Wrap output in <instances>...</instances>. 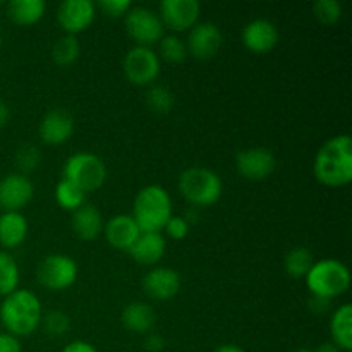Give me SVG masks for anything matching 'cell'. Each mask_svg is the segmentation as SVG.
I'll use <instances>...</instances> for the list:
<instances>
[{"label": "cell", "instance_id": "cell-22", "mask_svg": "<svg viewBox=\"0 0 352 352\" xmlns=\"http://www.w3.org/2000/svg\"><path fill=\"white\" fill-rule=\"evenodd\" d=\"M120 320H122V325L126 327L129 332L146 336V333H150L151 329L155 327L157 316H155L153 308H151L150 305L141 301H134L129 302V305L122 309Z\"/></svg>", "mask_w": 352, "mask_h": 352}, {"label": "cell", "instance_id": "cell-31", "mask_svg": "<svg viewBox=\"0 0 352 352\" xmlns=\"http://www.w3.org/2000/svg\"><path fill=\"white\" fill-rule=\"evenodd\" d=\"M313 12L320 23L325 26H332V24L339 23L342 17V6L337 0H318L313 6Z\"/></svg>", "mask_w": 352, "mask_h": 352}, {"label": "cell", "instance_id": "cell-26", "mask_svg": "<svg viewBox=\"0 0 352 352\" xmlns=\"http://www.w3.org/2000/svg\"><path fill=\"white\" fill-rule=\"evenodd\" d=\"M81 55V45H79L78 38L71 36V34H64V36L57 38L52 47V58L60 67H67L72 65Z\"/></svg>", "mask_w": 352, "mask_h": 352}, {"label": "cell", "instance_id": "cell-44", "mask_svg": "<svg viewBox=\"0 0 352 352\" xmlns=\"http://www.w3.org/2000/svg\"><path fill=\"white\" fill-rule=\"evenodd\" d=\"M0 45H2V33H0Z\"/></svg>", "mask_w": 352, "mask_h": 352}, {"label": "cell", "instance_id": "cell-5", "mask_svg": "<svg viewBox=\"0 0 352 352\" xmlns=\"http://www.w3.org/2000/svg\"><path fill=\"white\" fill-rule=\"evenodd\" d=\"M179 191L189 205L208 208L222 198L223 182L212 168L189 167L179 177Z\"/></svg>", "mask_w": 352, "mask_h": 352}, {"label": "cell", "instance_id": "cell-36", "mask_svg": "<svg viewBox=\"0 0 352 352\" xmlns=\"http://www.w3.org/2000/svg\"><path fill=\"white\" fill-rule=\"evenodd\" d=\"M0 352H23L19 339L9 336L7 332L0 333Z\"/></svg>", "mask_w": 352, "mask_h": 352}, {"label": "cell", "instance_id": "cell-2", "mask_svg": "<svg viewBox=\"0 0 352 352\" xmlns=\"http://www.w3.org/2000/svg\"><path fill=\"white\" fill-rule=\"evenodd\" d=\"M43 308L34 292L17 289L6 296L0 305V322L7 333L16 339L28 337L40 327Z\"/></svg>", "mask_w": 352, "mask_h": 352}, {"label": "cell", "instance_id": "cell-27", "mask_svg": "<svg viewBox=\"0 0 352 352\" xmlns=\"http://www.w3.org/2000/svg\"><path fill=\"white\" fill-rule=\"evenodd\" d=\"M19 280L21 274L16 260L7 251H0V296L6 298V296L17 291Z\"/></svg>", "mask_w": 352, "mask_h": 352}, {"label": "cell", "instance_id": "cell-20", "mask_svg": "<svg viewBox=\"0 0 352 352\" xmlns=\"http://www.w3.org/2000/svg\"><path fill=\"white\" fill-rule=\"evenodd\" d=\"M165 250H167V241L162 232H141L127 253L136 263L153 267L164 258Z\"/></svg>", "mask_w": 352, "mask_h": 352}, {"label": "cell", "instance_id": "cell-19", "mask_svg": "<svg viewBox=\"0 0 352 352\" xmlns=\"http://www.w3.org/2000/svg\"><path fill=\"white\" fill-rule=\"evenodd\" d=\"M72 232L82 241H95L103 234L105 220H103L102 212L95 205L85 203L79 206L71 217Z\"/></svg>", "mask_w": 352, "mask_h": 352}, {"label": "cell", "instance_id": "cell-21", "mask_svg": "<svg viewBox=\"0 0 352 352\" xmlns=\"http://www.w3.org/2000/svg\"><path fill=\"white\" fill-rule=\"evenodd\" d=\"M30 226L21 212H3L0 215V246L6 250L19 248L26 241Z\"/></svg>", "mask_w": 352, "mask_h": 352}, {"label": "cell", "instance_id": "cell-41", "mask_svg": "<svg viewBox=\"0 0 352 352\" xmlns=\"http://www.w3.org/2000/svg\"><path fill=\"white\" fill-rule=\"evenodd\" d=\"M213 352H246L243 349V347L236 346V344H223V346L217 347Z\"/></svg>", "mask_w": 352, "mask_h": 352}, {"label": "cell", "instance_id": "cell-29", "mask_svg": "<svg viewBox=\"0 0 352 352\" xmlns=\"http://www.w3.org/2000/svg\"><path fill=\"white\" fill-rule=\"evenodd\" d=\"M175 98H174V93L170 91L168 88L165 86H151L146 93V105L148 109L151 110L153 113L157 116H165L172 110L174 107Z\"/></svg>", "mask_w": 352, "mask_h": 352}, {"label": "cell", "instance_id": "cell-24", "mask_svg": "<svg viewBox=\"0 0 352 352\" xmlns=\"http://www.w3.org/2000/svg\"><path fill=\"white\" fill-rule=\"evenodd\" d=\"M47 3L43 0H12L7 6V17L17 26H33L45 16Z\"/></svg>", "mask_w": 352, "mask_h": 352}, {"label": "cell", "instance_id": "cell-34", "mask_svg": "<svg viewBox=\"0 0 352 352\" xmlns=\"http://www.w3.org/2000/svg\"><path fill=\"white\" fill-rule=\"evenodd\" d=\"M98 7L110 19H120V17H124L129 12L133 3L129 0H100Z\"/></svg>", "mask_w": 352, "mask_h": 352}, {"label": "cell", "instance_id": "cell-9", "mask_svg": "<svg viewBox=\"0 0 352 352\" xmlns=\"http://www.w3.org/2000/svg\"><path fill=\"white\" fill-rule=\"evenodd\" d=\"M124 76L134 86H148L160 76V57L150 47H133L122 62Z\"/></svg>", "mask_w": 352, "mask_h": 352}, {"label": "cell", "instance_id": "cell-10", "mask_svg": "<svg viewBox=\"0 0 352 352\" xmlns=\"http://www.w3.org/2000/svg\"><path fill=\"white\" fill-rule=\"evenodd\" d=\"M277 167L274 151L265 146H253L241 150L236 157L237 174L248 181L260 182L270 177Z\"/></svg>", "mask_w": 352, "mask_h": 352}, {"label": "cell", "instance_id": "cell-28", "mask_svg": "<svg viewBox=\"0 0 352 352\" xmlns=\"http://www.w3.org/2000/svg\"><path fill=\"white\" fill-rule=\"evenodd\" d=\"M55 201L65 212H76L79 206L86 203V195L79 188H76L72 182L60 179L55 186Z\"/></svg>", "mask_w": 352, "mask_h": 352}, {"label": "cell", "instance_id": "cell-4", "mask_svg": "<svg viewBox=\"0 0 352 352\" xmlns=\"http://www.w3.org/2000/svg\"><path fill=\"white\" fill-rule=\"evenodd\" d=\"M305 282L313 298L332 301L349 291L351 272L342 261L336 258H325L313 263L311 270L305 277Z\"/></svg>", "mask_w": 352, "mask_h": 352}, {"label": "cell", "instance_id": "cell-32", "mask_svg": "<svg viewBox=\"0 0 352 352\" xmlns=\"http://www.w3.org/2000/svg\"><path fill=\"white\" fill-rule=\"evenodd\" d=\"M40 325H43L45 332H47L48 336L60 337L64 336V333H67L71 322H69V316L65 315L64 311L54 309V311H48L41 316Z\"/></svg>", "mask_w": 352, "mask_h": 352}, {"label": "cell", "instance_id": "cell-30", "mask_svg": "<svg viewBox=\"0 0 352 352\" xmlns=\"http://www.w3.org/2000/svg\"><path fill=\"white\" fill-rule=\"evenodd\" d=\"M158 43H160V57L170 64H181L188 57L186 43L175 34H167Z\"/></svg>", "mask_w": 352, "mask_h": 352}, {"label": "cell", "instance_id": "cell-6", "mask_svg": "<svg viewBox=\"0 0 352 352\" xmlns=\"http://www.w3.org/2000/svg\"><path fill=\"white\" fill-rule=\"evenodd\" d=\"M65 181L72 182L82 192L98 191L107 181V165L98 155L89 151H78L71 155L64 164Z\"/></svg>", "mask_w": 352, "mask_h": 352}, {"label": "cell", "instance_id": "cell-12", "mask_svg": "<svg viewBox=\"0 0 352 352\" xmlns=\"http://www.w3.org/2000/svg\"><path fill=\"white\" fill-rule=\"evenodd\" d=\"M96 16V7L91 0H65L57 9V23L65 34L82 33L93 24Z\"/></svg>", "mask_w": 352, "mask_h": 352}, {"label": "cell", "instance_id": "cell-1", "mask_svg": "<svg viewBox=\"0 0 352 352\" xmlns=\"http://www.w3.org/2000/svg\"><path fill=\"white\" fill-rule=\"evenodd\" d=\"M313 172L320 184L344 188L352 181V140L339 134L322 144L315 157Z\"/></svg>", "mask_w": 352, "mask_h": 352}, {"label": "cell", "instance_id": "cell-17", "mask_svg": "<svg viewBox=\"0 0 352 352\" xmlns=\"http://www.w3.org/2000/svg\"><path fill=\"white\" fill-rule=\"evenodd\" d=\"M74 134V119L62 109H54L43 116L40 122V138L45 144L58 146Z\"/></svg>", "mask_w": 352, "mask_h": 352}, {"label": "cell", "instance_id": "cell-40", "mask_svg": "<svg viewBox=\"0 0 352 352\" xmlns=\"http://www.w3.org/2000/svg\"><path fill=\"white\" fill-rule=\"evenodd\" d=\"M10 119V110L6 103L0 100V127H3L7 124V120Z\"/></svg>", "mask_w": 352, "mask_h": 352}, {"label": "cell", "instance_id": "cell-13", "mask_svg": "<svg viewBox=\"0 0 352 352\" xmlns=\"http://www.w3.org/2000/svg\"><path fill=\"white\" fill-rule=\"evenodd\" d=\"M222 41L223 36L220 28L215 23L205 21V23H198L189 30L186 48L198 60H210L220 52Z\"/></svg>", "mask_w": 352, "mask_h": 352}, {"label": "cell", "instance_id": "cell-3", "mask_svg": "<svg viewBox=\"0 0 352 352\" xmlns=\"http://www.w3.org/2000/svg\"><path fill=\"white\" fill-rule=\"evenodd\" d=\"M172 215V198L167 189L158 184L140 189L134 198L131 217L141 232H162Z\"/></svg>", "mask_w": 352, "mask_h": 352}, {"label": "cell", "instance_id": "cell-8", "mask_svg": "<svg viewBox=\"0 0 352 352\" xmlns=\"http://www.w3.org/2000/svg\"><path fill=\"white\" fill-rule=\"evenodd\" d=\"M124 26L127 34L138 47H150L165 36L164 24L157 12L146 7H131L124 16Z\"/></svg>", "mask_w": 352, "mask_h": 352}, {"label": "cell", "instance_id": "cell-43", "mask_svg": "<svg viewBox=\"0 0 352 352\" xmlns=\"http://www.w3.org/2000/svg\"><path fill=\"white\" fill-rule=\"evenodd\" d=\"M296 352H315L313 349H299V351H296Z\"/></svg>", "mask_w": 352, "mask_h": 352}, {"label": "cell", "instance_id": "cell-15", "mask_svg": "<svg viewBox=\"0 0 352 352\" xmlns=\"http://www.w3.org/2000/svg\"><path fill=\"white\" fill-rule=\"evenodd\" d=\"M144 294L155 301H168L181 291V275L168 267H155L143 278Z\"/></svg>", "mask_w": 352, "mask_h": 352}, {"label": "cell", "instance_id": "cell-18", "mask_svg": "<svg viewBox=\"0 0 352 352\" xmlns=\"http://www.w3.org/2000/svg\"><path fill=\"white\" fill-rule=\"evenodd\" d=\"M103 234H105L107 243L112 248L120 251H129L140 237L141 230L133 217L120 213V215H113L112 219L107 220Z\"/></svg>", "mask_w": 352, "mask_h": 352}, {"label": "cell", "instance_id": "cell-14", "mask_svg": "<svg viewBox=\"0 0 352 352\" xmlns=\"http://www.w3.org/2000/svg\"><path fill=\"white\" fill-rule=\"evenodd\" d=\"M33 196L34 186L28 175L16 172L0 179V208L3 212H21Z\"/></svg>", "mask_w": 352, "mask_h": 352}, {"label": "cell", "instance_id": "cell-42", "mask_svg": "<svg viewBox=\"0 0 352 352\" xmlns=\"http://www.w3.org/2000/svg\"><path fill=\"white\" fill-rule=\"evenodd\" d=\"M315 352H340V351H339V347L333 346L332 342H325V344H322L318 349H315Z\"/></svg>", "mask_w": 352, "mask_h": 352}, {"label": "cell", "instance_id": "cell-16", "mask_svg": "<svg viewBox=\"0 0 352 352\" xmlns=\"http://www.w3.org/2000/svg\"><path fill=\"white\" fill-rule=\"evenodd\" d=\"M243 45L253 54H268L278 43V30L268 19H253L241 33Z\"/></svg>", "mask_w": 352, "mask_h": 352}, {"label": "cell", "instance_id": "cell-38", "mask_svg": "<svg viewBox=\"0 0 352 352\" xmlns=\"http://www.w3.org/2000/svg\"><path fill=\"white\" fill-rule=\"evenodd\" d=\"M62 352H98L89 342L85 340H74V342L67 344V346L62 349Z\"/></svg>", "mask_w": 352, "mask_h": 352}, {"label": "cell", "instance_id": "cell-39", "mask_svg": "<svg viewBox=\"0 0 352 352\" xmlns=\"http://www.w3.org/2000/svg\"><path fill=\"white\" fill-rule=\"evenodd\" d=\"M329 306H330V301H327V299H322V298H313V301H309V308H311L315 313L327 311Z\"/></svg>", "mask_w": 352, "mask_h": 352}, {"label": "cell", "instance_id": "cell-7", "mask_svg": "<svg viewBox=\"0 0 352 352\" xmlns=\"http://www.w3.org/2000/svg\"><path fill=\"white\" fill-rule=\"evenodd\" d=\"M79 268L74 258L67 254H48L36 268V278L45 289L54 292L65 291L78 280Z\"/></svg>", "mask_w": 352, "mask_h": 352}, {"label": "cell", "instance_id": "cell-35", "mask_svg": "<svg viewBox=\"0 0 352 352\" xmlns=\"http://www.w3.org/2000/svg\"><path fill=\"white\" fill-rule=\"evenodd\" d=\"M189 229H191V223H189L184 217H177V215H172V219L168 220L167 226L164 227L167 236L174 241L186 239L189 234Z\"/></svg>", "mask_w": 352, "mask_h": 352}, {"label": "cell", "instance_id": "cell-23", "mask_svg": "<svg viewBox=\"0 0 352 352\" xmlns=\"http://www.w3.org/2000/svg\"><path fill=\"white\" fill-rule=\"evenodd\" d=\"M330 336L332 344L339 347L340 352L352 351V306H339L330 320Z\"/></svg>", "mask_w": 352, "mask_h": 352}, {"label": "cell", "instance_id": "cell-37", "mask_svg": "<svg viewBox=\"0 0 352 352\" xmlns=\"http://www.w3.org/2000/svg\"><path fill=\"white\" fill-rule=\"evenodd\" d=\"M165 347V339L158 333H146V340H144V349L150 352H160Z\"/></svg>", "mask_w": 352, "mask_h": 352}, {"label": "cell", "instance_id": "cell-11", "mask_svg": "<svg viewBox=\"0 0 352 352\" xmlns=\"http://www.w3.org/2000/svg\"><path fill=\"white\" fill-rule=\"evenodd\" d=\"M201 6L198 0H164L160 2V17L164 28L182 33L199 23Z\"/></svg>", "mask_w": 352, "mask_h": 352}, {"label": "cell", "instance_id": "cell-25", "mask_svg": "<svg viewBox=\"0 0 352 352\" xmlns=\"http://www.w3.org/2000/svg\"><path fill=\"white\" fill-rule=\"evenodd\" d=\"M313 263H315V256H313L311 251L305 246H298L292 248V250L285 254L284 268L291 278H296V280L302 278V280H305L308 272L311 270Z\"/></svg>", "mask_w": 352, "mask_h": 352}, {"label": "cell", "instance_id": "cell-33", "mask_svg": "<svg viewBox=\"0 0 352 352\" xmlns=\"http://www.w3.org/2000/svg\"><path fill=\"white\" fill-rule=\"evenodd\" d=\"M16 164L21 168V174L26 175V172L34 170L40 164V153H38V148L33 144H24L16 155Z\"/></svg>", "mask_w": 352, "mask_h": 352}]
</instances>
